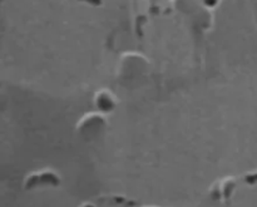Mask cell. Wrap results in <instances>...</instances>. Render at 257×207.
Listing matches in <instances>:
<instances>
[{"mask_svg":"<svg viewBox=\"0 0 257 207\" xmlns=\"http://www.w3.org/2000/svg\"><path fill=\"white\" fill-rule=\"evenodd\" d=\"M94 105L97 111H99V113L105 115V113L114 111V108L117 107V99H115L114 94L112 92L107 89H102L95 93Z\"/></svg>","mask_w":257,"mask_h":207,"instance_id":"6da1fadb","label":"cell"}]
</instances>
